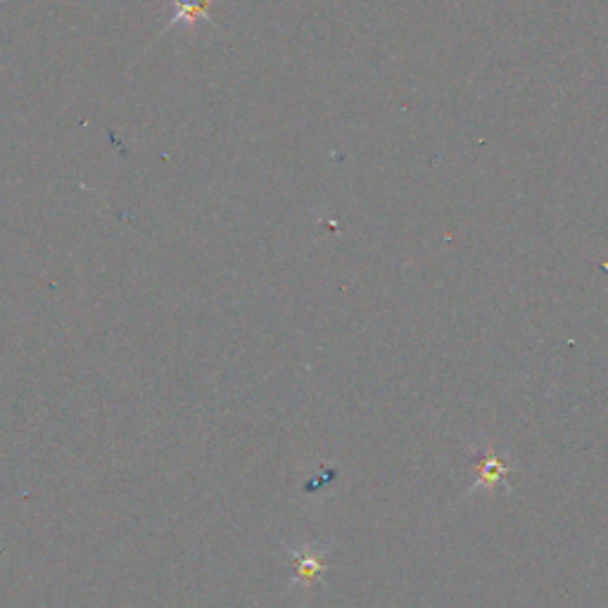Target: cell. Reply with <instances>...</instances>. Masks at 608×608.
Listing matches in <instances>:
<instances>
[{
    "mask_svg": "<svg viewBox=\"0 0 608 608\" xmlns=\"http://www.w3.org/2000/svg\"><path fill=\"white\" fill-rule=\"evenodd\" d=\"M290 554L295 559V585L311 587L321 580L323 570H326V559H323L321 549L305 545L298 549H290Z\"/></svg>",
    "mask_w": 608,
    "mask_h": 608,
    "instance_id": "6da1fadb",
    "label": "cell"
},
{
    "mask_svg": "<svg viewBox=\"0 0 608 608\" xmlns=\"http://www.w3.org/2000/svg\"><path fill=\"white\" fill-rule=\"evenodd\" d=\"M212 10V0H173V12L171 20L167 22L165 31L173 27H183V29H193L202 20L210 17Z\"/></svg>",
    "mask_w": 608,
    "mask_h": 608,
    "instance_id": "7a4b0ae2",
    "label": "cell"
},
{
    "mask_svg": "<svg viewBox=\"0 0 608 608\" xmlns=\"http://www.w3.org/2000/svg\"><path fill=\"white\" fill-rule=\"evenodd\" d=\"M509 474H511V466L504 461L495 449H488V451H485V457L480 459L478 482H476L474 490H492Z\"/></svg>",
    "mask_w": 608,
    "mask_h": 608,
    "instance_id": "3957f363",
    "label": "cell"
}]
</instances>
